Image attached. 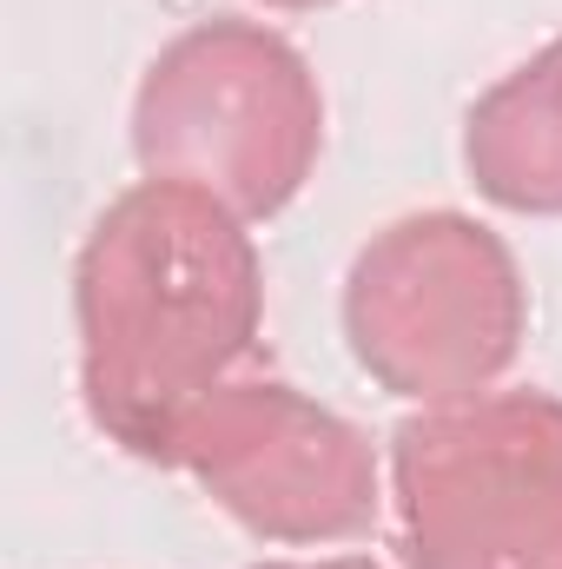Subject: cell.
Returning <instances> with one entry per match:
<instances>
[{
  "label": "cell",
  "mask_w": 562,
  "mask_h": 569,
  "mask_svg": "<svg viewBox=\"0 0 562 569\" xmlns=\"http://www.w3.org/2000/svg\"><path fill=\"white\" fill-rule=\"evenodd\" d=\"M265 325V259L225 199L140 179L73 259L80 405L107 443L159 463L172 425L232 378Z\"/></svg>",
  "instance_id": "obj_1"
},
{
  "label": "cell",
  "mask_w": 562,
  "mask_h": 569,
  "mask_svg": "<svg viewBox=\"0 0 562 569\" xmlns=\"http://www.w3.org/2000/svg\"><path fill=\"white\" fill-rule=\"evenodd\" d=\"M324 152V93L311 60L265 20L212 13L172 33L133 93V159L225 199L239 219H279Z\"/></svg>",
  "instance_id": "obj_2"
},
{
  "label": "cell",
  "mask_w": 562,
  "mask_h": 569,
  "mask_svg": "<svg viewBox=\"0 0 562 569\" xmlns=\"http://www.w3.org/2000/svg\"><path fill=\"white\" fill-rule=\"evenodd\" d=\"M530 338L516 252L470 212H404L344 272V345L404 405H463L510 378Z\"/></svg>",
  "instance_id": "obj_3"
},
{
  "label": "cell",
  "mask_w": 562,
  "mask_h": 569,
  "mask_svg": "<svg viewBox=\"0 0 562 569\" xmlns=\"http://www.w3.org/2000/svg\"><path fill=\"white\" fill-rule=\"evenodd\" d=\"M404 569H562V398L423 405L384 450Z\"/></svg>",
  "instance_id": "obj_4"
},
{
  "label": "cell",
  "mask_w": 562,
  "mask_h": 569,
  "mask_svg": "<svg viewBox=\"0 0 562 569\" xmlns=\"http://www.w3.org/2000/svg\"><path fill=\"white\" fill-rule=\"evenodd\" d=\"M259 543H351L378 523L391 477L351 418L279 378H225L159 450Z\"/></svg>",
  "instance_id": "obj_5"
},
{
  "label": "cell",
  "mask_w": 562,
  "mask_h": 569,
  "mask_svg": "<svg viewBox=\"0 0 562 569\" xmlns=\"http://www.w3.org/2000/svg\"><path fill=\"white\" fill-rule=\"evenodd\" d=\"M470 186L516 219H562V33L476 93L463 120Z\"/></svg>",
  "instance_id": "obj_6"
},
{
  "label": "cell",
  "mask_w": 562,
  "mask_h": 569,
  "mask_svg": "<svg viewBox=\"0 0 562 569\" xmlns=\"http://www.w3.org/2000/svg\"><path fill=\"white\" fill-rule=\"evenodd\" d=\"M252 569H378L371 557H318V563H252Z\"/></svg>",
  "instance_id": "obj_7"
},
{
  "label": "cell",
  "mask_w": 562,
  "mask_h": 569,
  "mask_svg": "<svg viewBox=\"0 0 562 569\" xmlns=\"http://www.w3.org/2000/svg\"><path fill=\"white\" fill-rule=\"evenodd\" d=\"M265 7H284V13H318V7H338V0H265Z\"/></svg>",
  "instance_id": "obj_8"
}]
</instances>
